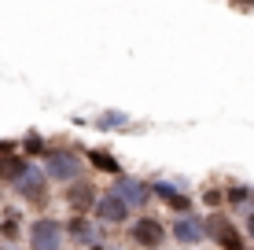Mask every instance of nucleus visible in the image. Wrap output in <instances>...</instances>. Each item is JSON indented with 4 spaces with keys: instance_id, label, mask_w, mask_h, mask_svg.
Segmentation results:
<instances>
[{
    "instance_id": "1",
    "label": "nucleus",
    "mask_w": 254,
    "mask_h": 250,
    "mask_svg": "<svg viewBox=\"0 0 254 250\" xmlns=\"http://www.w3.org/2000/svg\"><path fill=\"white\" fill-rule=\"evenodd\" d=\"M129 239H133L136 247H144V250H159L166 243V228H162V221H155V217H140L133 228H129Z\"/></svg>"
},
{
    "instance_id": "2",
    "label": "nucleus",
    "mask_w": 254,
    "mask_h": 250,
    "mask_svg": "<svg viewBox=\"0 0 254 250\" xmlns=\"http://www.w3.org/2000/svg\"><path fill=\"white\" fill-rule=\"evenodd\" d=\"M96 199H100V192H96L92 180H70L66 202H70V210H74V213H89L96 206Z\"/></svg>"
},
{
    "instance_id": "3",
    "label": "nucleus",
    "mask_w": 254,
    "mask_h": 250,
    "mask_svg": "<svg viewBox=\"0 0 254 250\" xmlns=\"http://www.w3.org/2000/svg\"><path fill=\"white\" fill-rule=\"evenodd\" d=\"M30 239H33V250H59V228L52 221H37Z\"/></svg>"
},
{
    "instance_id": "4",
    "label": "nucleus",
    "mask_w": 254,
    "mask_h": 250,
    "mask_svg": "<svg viewBox=\"0 0 254 250\" xmlns=\"http://www.w3.org/2000/svg\"><path fill=\"white\" fill-rule=\"evenodd\" d=\"M26 169H30V166H26V158H19V154H7V151L0 154V180H19Z\"/></svg>"
},
{
    "instance_id": "5",
    "label": "nucleus",
    "mask_w": 254,
    "mask_h": 250,
    "mask_svg": "<svg viewBox=\"0 0 254 250\" xmlns=\"http://www.w3.org/2000/svg\"><path fill=\"white\" fill-rule=\"evenodd\" d=\"M92 210L100 213L103 221H122V217H126V202H122V199H96Z\"/></svg>"
},
{
    "instance_id": "6",
    "label": "nucleus",
    "mask_w": 254,
    "mask_h": 250,
    "mask_svg": "<svg viewBox=\"0 0 254 250\" xmlns=\"http://www.w3.org/2000/svg\"><path fill=\"white\" fill-rule=\"evenodd\" d=\"M48 173L52 177H74V158L70 154H48Z\"/></svg>"
},
{
    "instance_id": "7",
    "label": "nucleus",
    "mask_w": 254,
    "mask_h": 250,
    "mask_svg": "<svg viewBox=\"0 0 254 250\" xmlns=\"http://www.w3.org/2000/svg\"><path fill=\"white\" fill-rule=\"evenodd\" d=\"M85 158H89L100 173H118V158H115V154H107V151H89Z\"/></svg>"
},
{
    "instance_id": "8",
    "label": "nucleus",
    "mask_w": 254,
    "mask_h": 250,
    "mask_svg": "<svg viewBox=\"0 0 254 250\" xmlns=\"http://www.w3.org/2000/svg\"><path fill=\"white\" fill-rule=\"evenodd\" d=\"M166 206H173V210H191V199H185V195H166Z\"/></svg>"
},
{
    "instance_id": "9",
    "label": "nucleus",
    "mask_w": 254,
    "mask_h": 250,
    "mask_svg": "<svg viewBox=\"0 0 254 250\" xmlns=\"http://www.w3.org/2000/svg\"><path fill=\"white\" fill-rule=\"evenodd\" d=\"M203 202L210 206V210H217V206H221V202H225V195H221V192H217V188H210V192H203Z\"/></svg>"
},
{
    "instance_id": "10",
    "label": "nucleus",
    "mask_w": 254,
    "mask_h": 250,
    "mask_svg": "<svg viewBox=\"0 0 254 250\" xmlns=\"http://www.w3.org/2000/svg\"><path fill=\"white\" fill-rule=\"evenodd\" d=\"M247 236L254 239V213H251V217H247Z\"/></svg>"
}]
</instances>
